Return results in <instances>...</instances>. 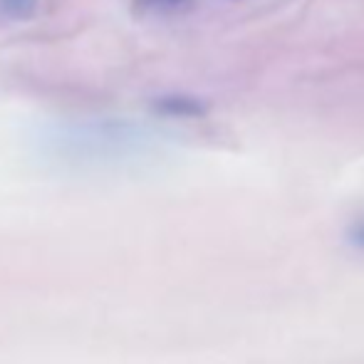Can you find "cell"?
Instances as JSON below:
<instances>
[{
	"label": "cell",
	"instance_id": "cell-1",
	"mask_svg": "<svg viewBox=\"0 0 364 364\" xmlns=\"http://www.w3.org/2000/svg\"><path fill=\"white\" fill-rule=\"evenodd\" d=\"M156 109L166 117H201L206 107L193 97H164L156 102Z\"/></svg>",
	"mask_w": 364,
	"mask_h": 364
},
{
	"label": "cell",
	"instance_id": "cell-4",
	"mask_svg": "<svg viewBox=\"0 0 364 364\" xmlns=\"http://www.w3.org/2000/svg\"><path fill=\"white\" fill-rule=\"evenodd\" d=\"M352 240L364 248V220H362L360 225H355V230H352Z\"/></svg>",
	"mask_w": 364,
	"mask_h": 364
},
{
	"label": "cell",
	"instance_id": "cell-3",
	"mask_svg": "<svg viewBox=\"0 0 364 364\" xmlns=\"http://www.w3.org/2000/svg\"><path fill=\"white\" fill-rule=\"evenodd\" d=\"M149 5H156V8H176V5H183L186 0H144Z\"/></svg>",
	"mask_w": 364,
	"mask_h": 364
},
{
	"label": "cell",
	"instance_id": "cell-2",
	"mask_svg": "<svg viewBox=\"0 0 364 364\" xmlns=\"http://www.w3.org/2000/svg\"><path fill=\"white\" fill-rule=\"evenodd\" d=\"M38 8V0H0V10H3L8 18H30Z\"/></svg>",
	"mask_w": 364,
	"mask_h": 364
}]
</instances>
